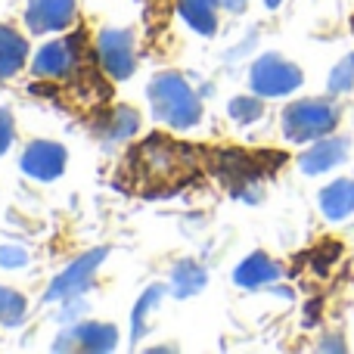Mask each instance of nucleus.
Returning <instances> with one entry per match:
<instances>
[{"instance_id": "f257e3e1", "label": "nucleus", "mask_w": 354, "mask_h": 354, "mask_svg": "<svg viewBox=\"0 0 354 354\" xmlns=\"http://www.w3.org/2000/svg\"><path fill=\"white\" fill-rule=\"evenodd\" d=\"M149 106L168 128L187 131L202 122V100L180 72H159L149 81Z\"/></svg>"}, {"instance_id": "f03ea898", "label": "nucleus", "mask_w": 354, "mask_h": 354, "mask_svg": "<svg viewBox=\"0 0 354 354\" xmlns=\"http://www.w3.org/2000/svg\"><path fill=\"white\" fill-rule=\"evenodd\" d=\"M189 165H193L189 149L165 140V137H149L131 156V171L137 174V180L149 183V187H174L189 171Z\"/></svg>"}, {"instance_id": "7ed1b4c3", "label": "nucleus", "mask_w": 354, "mask_h": 354, "mask_svg": "<svg viewBox=\"0 0 354 354\" xmlns=\"http://www.w3.org/2000/svg\"><path fill=\"white\" fill-rule=\"evenodd\" d=\"M339 124V109L330 100H295L283 109V134L292 143L326 137Z\"/></svg>"}, {"instance_id": "20e7f679", "label": "nucleus", "mask_w": 354, "mask_h": 354, "mask_svg": "<svg viewBox=\"0 0 354 354\" xmlns=\"http://www.w3.org/2000/svg\"><path fill=\"white\" fill-rule=\"evenodd\" d=\"M301 87V72L280 53H264L252 66V91L258 97H286Z\"/></svg>"}, {"instance_id": "39448f33", "label": "nucleus", "mask_w": 354, "mask_h": 354, "mask_svg": "<svg viewBox=\"0 0 354 354\" xmlns=\"http://www.w3.org/2000/svg\"><path fill=\"white\" fill-rule=\"evenodd\" d=\"M106 255H109L106 245L84 252L78 261H72L53 283H50V292L44 295V301H72V299H78V295H84L87 286H91V280H93V274H97L100 264L106 261Z\"/></svg>"}, {"instance_id": "423d86ee", "label": "nucleus", "mask_w": 354, "mask_h": 354, "mask_svg": "<svg viewBox=\"0 0 354 354\" xmlns=\"http://www.w3.org/2000/svg\"><path fill=\"white\" fill-rule=\"evenodd\" d=\"M97 56L109 78H115V81L131 78L137 66L134 35L128 28H103L97 37Z\"/></svg>"}, {"instance_id": "0eeeda50", "label": "nucleus", "mask_w": 354, "mask_h": 354, "mask_svg": "<svg viewBox=\"0 0 354 354\" xmlns=\"http://www.w3.org/2000/svg\"><path fill=\"white\" fill-rule=\"evenodd\" d=\"M75 66H78V37H59L37 50L31 72L37 78H66L75 72Z\"/></svg>"}, {"instance_id": "6e6552de", "label": "nucleus", "mask_w": 354, "mask_h": 354, "mask_svg": "<svg viewBox=\"0 0 354 354\" xmlns=\"http://www.w3.org/2000/svg\"><path fill=\"white\" fill-rule=\"evenodd\" d=\"M118 345V330L112 324H78L53 342V351H93L103 354Z\"/></svg>"}, {"instance_id": "1a4fd4ad", "label": "nucleus", "mask_w": 354, "mask_h": 354, "mask_svg": "<svg viewBox=\"0 0 354 354\" xmlns=\"http://www.w3.org/2000/svg\"><path fill=\"white\" fill-rule=\"evenodd\" d=\"M66 162H68L66 147H59L53 140H35L22 153V171L35 177V180H56L66 171Z\"/></svg>"}, {"instance_id": "9d476101", "label": "nucleus", "mask_w": 354, "mask_h": 354, "mask_svg": "<svg viewBox=\"0 0 354 354\" xmlns=\"http://www.w3.org/2000/svg\"><path fill=\"white\" fill-rule=\"evenodd\" d=\"M75 19V0H28L25 6V22L35 35L68 28Z\"/></svg>"}, {"instance_id": "9b49d317", "label": "nucleus", "mask_w": 354, "mask_h": 354, "mask_svg": "<svg viewBox=\"0 0 354 354\" xmlns=\"http://www.w3.org/2000/svg\"><path fill=\"white\" fill-rule=\"evenodd\" d=\"M345 156H348V140H342V137H326V140H317L301 156L299 165L305 174H324V171H330V168L342 165Z\"/></svg>"}, {"instance_id": "f8f14e48", "label": "nucleus", "mask_w": 354, "mask_h": 354, "mask_svg": "<svg viewBox=\"0 0 354 354\" xmlns=\"http://www.w3.org/2000/svg\"><path fill=\"white\" fill-rule=\"evenodd\" d=\"M277 277H280V264H277L274 258H268L264 252H252V255L243 258V261L236 264V270H233V283L243 289L268 286Z\"/></svg>"}, {"instance_id": "ddd939ff", "label": "nucleus", "mask_w": 354, "mask_h": 354, "mask_svg": "<svg viewBox=\"0 0 354 354\" xmlns=\"http://www.w3.org/2000/svg\"><path fill=\"white\" fill-rule=\"evenodd\" d=\"M218 3L221 0H177V12L193 31L212 37L218 31Z\"/></svg>"}, {"instance_id": "4468645a", "label": "nucleus", "mask_w": 354, "mask_h": 354, "mask_svg": "<svg viewBox=\"0 0 354 354\" xmlns=\"http://www.w3.org/2000/svg\"><path fill=\"white\" fill-rule=\"evenodd\" d=\"M28 41L10 25H0V78H12L25 66Z\"/></svg>"}, {"instance_id": "2eb2a0df", "label": "nucleus", "mask_w": 354, "mask_h": 354, "mask_svg": "<svg viewBox=\"0 0 354 354\" xmlns=\"http://www.w3.org/2000/svg\"><path fill=\"white\" fill-rule=\"evenodd\" d=\"M320 208L330 221H342L354 212V180H336L320 193Z\"/></svg>"}, {"instance_id": "dca6fc26", "label": "nucleus", "mask_w": 354, "mask_h": 354, "mask_svg": "<svg viewBox=\"0 0 354 354\" xmlns=\"http://www.w3.org/2000/svg\"><path fill=\"white\" fill-rule=\"evenodd\" d=\"M208 283V274L196 261H180L171 270V292L177 299H189V295L202 292Z\"/></svg>"}, {"instance_id": "f3484780", "label": "nucleus", "mask_w": 354, "mask_h": 354, "mask_svg": "<svg viewBox=\"0 0 354 354\" xmlns=\"http://www.w3.org/2000/svg\"><path fill=\"white\" fill-rule=\"evenodd\" d=\"M140 131V115H137L131 106H118L106 115V128H103V137L106 140H128Z\"/></svg>"}, {"instance_id": "a211bd4d", "label": "nucleus", "mask_w": 354, "mask_h": 354, "mask_svg": "<svg viewBox=\"0 0 354 354\" xmlns=\"http://www.w3.org/2000/svg\"><path fill=\"white\" fill-rule=\"evenodd\" d=\"M162 295H165V286H149L147 292L137 299V305H134V314H131V336H134V342L147 333V317H149V311H153V305H159L162 301Z\"/></svg>"}, {"instance_id": "6ab92c4d", "label": "nucleus", "mask_w": 354, "mask_h": 354, "mask_svg": "<svg viewBox=\"0 0 354 354\" xmlns=\"http://www.w3.org/2000/svg\"><path fill=\"white\" fill-rule=\"evenodd\" d=\"M25 299L16 292V289H6L0 286V326H19L25 320Z\"/></svg>"}, {"instance_id": "aec40b11", "label": "nucleus", "mask_w": 354, "mask_h": 354, "mask_svg": "<svg viewBox=\"0 0 354 354\" xmlns=\"http://www.w3.org/2000/svg\"><path fill=\"white\" fill-rule=\"evenodd\" d=\"M227 112H230L233 122L252 124V122H258V118H261L264 106H261V100H258V97H233L230 106H227Z\"/></svg>"}, {"instance_id": "412c9836", "label": "nucleus", "mask_w": 354, "mask_h": 354, "mask_svg": "<svg viewBox=\"0 0 354 354\" xmlns=\"http://www.w3.org/2000/svg\"><path fill=\"white\" fill-rule=\"evenodd\" d=\"M354 87V53H348L330 72V93H348Z\"/></svg>"}, {"instance_id": "4be33fe9", "label": "nucleus", "mask_w": 354, "mask_h": 354, "mask_svg": "<svg viewBox=\"0 0 354 354\" xmlns=\"http://www.w3.org/2000/svg\"><path fill=\"white\" fill-rule=\"evenodd\" d=\"M28 264V252L22 245H0V268H25Z\"/></svg>"}, {"instance_id": "5701e85b", "label": "nucleus", "mask_w": 354, "mask_h": 354, "mask_svg": "<svg viewBox=\"0 0 354 354\" xmlns=\"http://www.w3.org/2000/svg\"><path fill=\"white\" fill-rule=\"evenodd\" d=\"M12 147V115L6 109H0V156Z\"/></svg>"}, {"instance_id": "b1692460", "label": "nucleus", "mask_w": 354, "mask_h": 354, "mask_svg": "<svg viewBox=\"0 0 354 354\" xmlns=\"http://www.w3.org/2000/svg\"><path fill=\"white\" fill-rule=\"evenodd\" d=\"M221 6H224L227 12H243L245 6H249V0H221Z\"/></svg>"}, {"instance_id": "393cba45", "label": "nucleus", "mask_w": 354, "mask_h": 354, "mask_svg": "<svg viewBox=\"0 0 354 354\" xmlns=\"http://www.w3.org/2000/svg\"><path fill=\"white\" fill-rule=\"evenodd\" d=\"M320 351H345V345L342 342H324L320 345Z\"/></svg>"}, {"instance_id": "a878e982", "label": "nucleus", "mask_w": 354, "mask_h": 354, "mask_svg": "<svg viewBox=\"0 0 354 354\" xmlns=\"http://www.w3.org/2000/svg\"><path fill=\"white\" fill-rule=\"evenodd\" d=\"M264 3H268V6H270V10H277V6H280V3H283V0H264Z\"/></svg>"}]
</instances>
